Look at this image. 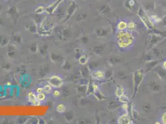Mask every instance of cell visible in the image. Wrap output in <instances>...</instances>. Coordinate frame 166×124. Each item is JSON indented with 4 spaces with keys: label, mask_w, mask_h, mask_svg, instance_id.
<instances>
[{
    "label": "cell",
    "mask_w": 166,
    "mask_h": 124,
    "mask_svg": "<svg viewBox=\"0 0 166 124\" xmlns=\"http://www.w3.org/2000/svg\"><path fill=\"white\" fill-rule=\"evenodd\" d=\"M56 110L58 113H64L66 110V106L62 103L58 104L56 106Z\"/></svg>",
    "instance_id": "e0dca14e"
},
{
    "label": "cell",
    "mask_w": 166,
    "mask_h": 124,
    "mask_svg": "<svg viewBox=\"0 0 166 124\" xmlns=\"http://www.w3.org/2000/svg\"><path fill=\"white\" fill-rule=\"evenodd\" d=\"M94 95L99 100H102L106 99V97L101 92L100 89H97V90L94 91Z\"/></svg>",
    "instance_id": "2e32d148"
},
{
    "label": "cell",
    "mask_w": 166,
    "mask_h": 124,
    "mask_svg": "<svg viewBox=\"0 0 166 124\" xmlns=\"http://www.w3.org/2000/svg\"><path fill=\"white\" fill-rule=\"evenodd\" d=\"M144 72L142 69L134 70V72H133V93L132 95V99H133L136 97V95L138 92L139 88H140L141 83L144 79Z\"/></svg>",
    "instance_id": "7a4b0ae2"
},
{
    "label": "cell",
    "mask_w": 166,
    "mask_h": 124,
    "mask_svg": "<svg viewBox=\"0 0 166 124\" xmlns=\"http://www.w3.org/2000/svg\"><path fill=\"white\" fill-rule=\"evenodd\" d=\"M137 25H138V24L135 22H134V21H130V22L127 23L126 30H128V31H130L131 32H134V31H135L137 29V28H138L137 27Z\"/></svg>",
    "instance_id": "4fadbf2b"
},
{
    "label": "cell",
    "mask_w": 166,
    "mask_h": 124,
    "mask_svg": "<svg viewBox=\"0 0 166 124\" xmlns=\"http://www.w3.org/2000/svg\"><path fill=\"white\" fill-rule=\"evenodd\" d=\"M127 23L128 22L125 21H123V20H121V21H119L118 22V24H117V26H116V29L117 30V31H123L126 30L127 28Z\"/></svg>",
    "instance_id": "9c48e42d"
},
{
    "label": "cell",
    "mask_w": 166,
    "mask_h": 124,
    "mask_svg": "<svg viewBox=\"0 0 166 124\" xmlns=\"http://www.w3.org/2000/svg\"><path fill=\"white\" fill-rule=\"evenodd\" d=\"M161 122L162 124H166V112L162 114V117H161Z\"/></svg>",
    "instance_id": "83f0119b"
},
{
    "label": "cell",
    "mask_w": 166,
    "mask_h": 124,
    "mask_svg": "<svg viewBox=\"0 0 166 124\" xmlns=\"http://www.w3.org/2000/svg\"><path fill=\"white\" fill-rule=\"evenodd\" d=\"M117 45L121 51H126L132 49L136 42L135 37L128 30L117 31L116 33Z\"/></svg>",
    "instance_id": "6da1fadb"
},
{
    "label": "cell",
    "mask_w": 166,
    "mask_h": 124,
    "mask_svg": "<svg viewBox=\"0 0 166 124\" xmlns=\"http://www.w3.org/2000/svg\"><path fill=\"white\" fill-rule=\"evenodd\" d=\"M52 93H53V98H55V99H58V98H60V96H61V95H62L61 91H60V90H58V89H55V90H53Z\"/></svg>",
    "instance_id": "cb8c5ba5"
},
{
    "label": "cell",
    "mask_w": 166,
    "mask_h": 124,
    "mask_svg": "<svg viewBox=\"0 0 166 124\" xmlns=\"http://www.w3.org/2000/svg\"><path fill=\"white\" fill-rule=\"evenodd\" d=\"M159 63H160V61H159V60L157 61V60H151V61H146V65L147 71L152 70V69L156 68V66L158 65Z\"/></svg>",
    "instance_id": "ba28073f"
},
{
    "label": "cell",
    "mask_w": 166,
    "mask_h": 124,
    "mask_svg": "<svg viewBox=\"0 0 166 124\" xmlns=\"http://www.w3.org/2000/svg\"><path fill=\"white\" fill-rule=\"evenodd\" d=\"M123 94H125V90L124 88L122 86L120 85V84H118L117 86V88H116L115 91V94L117 97H120V96L123 95Z\"/></svg>",
    "instance_id": "5bb4252c"
},
{
    "label": "cell",
    "mask_w": 166,
    "mask_h": 124,
    "mask_svg": "<svg viewBox=\"0 0 166 124\" xmlns=\"http://www.w3.org/2000/svg\"><path fill=\"white\" fill-rule=\"evenodd\" d=\"M117 122L119 124H130V122H131V120H130V117H129L128 114L127 112L126 113L123 114H121V116H119V117L118 118Z\"/></svg>",
    "instance_id": "52a82bcc"
},
{
    "label": "cell",
    "mask_w": 166,
    "mask_h": 124,
    "mask_svg": "<svg viewBox=\"0 0 166 124\" xmlns=\"http://www.w3.org/2000/svg\"><path fill=\"white\" fill-rule=\"evenodd\" d=\"M151 50H152V54L154 55V56L157 58H159V56H160V52H159V49H156V48H155V47H153L152 49H151Z\"/></svg>",
    "instance_id": "484cf974"
},
{
    "label": "cell",
    "mask_w": 166,
    "mask_h": 124,
    "mask_svg": "<svg viewBox=\"0 0 166 124\" xmlns=\"http://www.w3.org/2000/svg\"><path fill=\"white\" fill-rule=\"evenodd\" d=\"M122 109H123L125 112H127V110L128 109V103L123 104V105H122Z\"/></svg>",
    "instance_id": "f546056e"
},
{
    "label": "cell",
    "mask_w": 166,
    "mask_h": 124,
    "mask_svg": "<svg viewBox=\"0 0 166 124\" xmlns=\"http://www.w3.org/2000/svg\"><path fill=\"white\" fill-rule=\"evenodd\" d=\"M149 87L151 88V90L153 92H158V91H160V85L158 83L155 82V81H151L150 84H149Z\"/></svg>",
    "instance_id": "9a60e30c"
},
{
    "label": "cell",
    "mask_w": 166,
    "mask_h": 124,
    "mask_svg": "<svg viewBox=\"0 0 166 124\" xmlns=\"http://www.w3.org/2000/svg\"><path fill=\"white\" fill-rule=\"evenodd\" d=\"M48 83L50 84L54 89H58L62 87L64 84V81L62 77L59 75H53L48 78Z\"/></svg>",
    "instance_id": "3957f363"
},
{
    "label": "cell",
    "mask_w": 166,
    "mask_h": 124,
    "mask_svg": "<svg viewBox=\"0 0 166 124\" xmlns=\"http://www.w3.org/2000/svg\"><path fill=\"white\" fill-rule=\"evenodd\" d=\"M119 105H118L117 104L115 103V102H110V103L108 104V109L109 110H113L115 109H117L119 108Z\"/></svg>",
    "instance_id": "603a6c76"
},
{
    "label": "cell",
    "mask_w": 166,
    "mask_h": 124,
    "mask_svg": "<svg viewBox=\"0 0 166 124\" xmlns=\"http://www.w3.org/2000/svg\"><path fill=\"white\" fill-rule=\"evenodd\" d=\"M161 66H162V68L166 70V60H164L162 63H161Z\"/></svg>",
    "instance_id": "1f68e13d"
},
{
    "label": "cell",
    "mask_w": 166,
    "mask_h": 124,
    "mask_svg": "<svg viewBox=\"0 0 166 124\" xmlns=\"http://www.w3.org/2000/svg\"><path fill=\"white\" fill-rule=\"evenodd\" d=\"M43 92V87H39V88H38L36 90L37 94L41 93V92Z\"/></svg>",
    "instance_id": "4dcf8cb0"
},
{
    "label": "cell",
    "mask_w": 166,
    "mask_h": 124,
    "mask_svg": "<svg viewBox=\"0 0 166 124\" xmlns=\"http://www.w3.org/2000/svg\"><path fill=\"white\" fill-rule=\"evenodd\" d=\"M28 99L31 103L34 106H39L40 104V102L39 101L37 98V94H35L34 92H30L28 94Z\"/></svg>",
    "instance_id": "8992f818"
},
{
    "label": "cell",
    "mask_w": 166,
    "mask_h": 124,
    "mask_svg": "<svg viewBox=\"0 0 166 124\" xmlns=\"http://www.w3.org/2000/svg\"><path fill=\"white\" fill-rule=\"evenodd\" d=\"M162 38H163L162 37L157 35L156 33L151 34L150 36L149 37V40H148V43H148V46L149 47V49H152L158 42L162 41Z\"/></svg>",
    "instance_id": "277c9868"
},
{
    "label": "cell",
    "mask_w": 166,
    "mask_h": 124,
    "mask_svg": "<svg viewBox=\"0 0 166 124\" xmlns=\"http://www.w3.org/2000/svg\"><path fill=\"white\" fill-rule=\"evenodd\" d=\"M91 76L92 78L97 81L103 80L105 78V72L102 70L95 69L91 72Z\"/></svg>",
    "instance_id": "5b68a950"
},
{
    "label": "cell",
    "mask_w": 166,
    "mask_h": 124,
    "mask_svg": "<svg viewBox=\"0 0 166 124\" xmlns=\"http://www.w3.org/2000/svg\"><path fill=\"white\" fill-rule=\"evenodd\" d=\"M162 24H163V25H164V26H166V16L164 17L162 19Z\"/></svg>",
    "instance_id": "d6a6232c"
},
{
    "label": "cell",
    "mask_w": 166,
    "mask_h": 124,
    "mask_svg": "<svg viewBox=\"0 0 166 124\" xmlns=\"http://www.w3.org/2000/svg\"><path fill=\"white\" fill-rule=\"evenodd\" d=\"M121 59L119 57H110L107 60V63L110 65L113 66L117 64H119L121 62Z\"/></svg>",
    "instance_id": "8fae6325"
},
{
    "label": "cell",
    "mask_w": 166,
    "mask_h": 124,
    "mask_svg": "<svg viewBox=\"0 0 166 124\" xmlns=\"http://www.w3.org/2000/svg\"><path fill=\"white\" fill-rule=\"evenodd\" d=\"M119 101L123 104L128 103L129 101L128 96H127L125 94H123V95H121L120 97H119Z\"/></svg>",
    "instance_id": "ffe728a7"
},
{
    "label": "cell",
    "mask_w": 166,
    "mask_h": 124,
    "mask_svg": "<svg viewBox=\"0 0 166 124\" xmlns=\"http://www.w3.org/2000/svg\"><path fill=\"white\" fill-rule=\"evenodd\" d=\"M108 32H109L108 30L103 27L97 28L95 31V33L97 37H102L105 36L107 34Z\"/></svg>",
    "instance_id": "30bf717a"
},
{
    "label": "cell",
    "mask_w": 166,
    "mask_h": 124,
    "mask_svg": "<svg viewBox=\"0 0 166 124\" xmlns=\"http://www.w3.org/2000/svg\"><path fill=\"white\" fill-rule=\"evenodd\" d=\"M158 75H159V76L160 77V78H164L165 76H166V73H164V71H159V72H158Z\"/></svg>",
    "instance_id": "f1b7e54d"
},
{
    "label": "cell",
    "mask_w": 166,
    "mask_h": 124,
    "mask_svg": "<svg viewBox=\"0 0 166 124\" xmlns=\"http://www.w3.org/2000/svg\"><path fill=\"white\" fill-rule=\"evenodd\" d=\"M142 110L144 112H149L151 110V106L150 104L146 103L142 106Z\"/></svg>",
    "instance_id": "d4e9b609"
},
{
    "label": "cell",
    "mask_w": 166,
    "mask_h": 124,
    "mask_svg": "<svg viewBox=\"0 0 166 124\" xmlns=\"http://www.w3.org/2000/svg\"><path fill=\"white\" fill-rule=\"evenodd\" d=\"M37 98L38 100L40 102H43L46 99V94L44 92H41V93L37 94Z\"/></svg>",
    "instance_id": "7402d4cb"
},
{
    "label": "cell",
    "mask_w": 166,
    "mask_h": 124,
    "mask_svg": "<svg viewBox=\"0 0 166 124\" xmlns=\"http://www.w3.org/2000/svg\"><path fill=\"white\" fill-rule=\"evenodd\" d=\"M105 49V45H95L93 47V51L94 52L96 55L102 54L103 52L104 51Z\"/></svg>",
    "instance_id": "7c38bea8"
},
{
    "label": "cell",
    "mask_w": 166,
    "mask_h": 124,
    "mask_svg": "<svg viewBox=\"0 0 166 124\" xmlns=\"http://www.w3.org/2000/svg\"><path fill=\"white\" fill-rule=\"evenodd\" d=\"M89 57L87 55H82L79 58V63L81 65H85L87 63Z\"/></svg>",
    "instance_id": "d6986e66"
},
{
    "label": "cell",
    "mask_w": 166,
    "mask_h": 124,
    "mask_svg": "<svg viewBox=\"0 0 166 124\" xmlns=\"http://www.w3.org/2000/svg\"><path fill=\"white\" fill-rule=\"evenodd\" d=\"M44 11V7H42V6H40V7H38L35 10V13L37 14H41V13H43Z\"/></svg>",
    "instance_id": "4316f807"
},
{
    "label": "cell",
    "mask_w": 166,
    "mask_h": 124,
    "mask_svg": "<svg viewBox=\"0 0 166 124\" xmlns=\"http://www.w3.org/2000/svg\"><path fill=\"white\" fill-rule=\"evenodd\" d=\"M149 19L152 21L153 24H155V23L156 24H159V22L162 21V19H160L157 15H152L149 17Z\"/></svg>",
    "instance_id": "44dd1931"
},
{
    "label": "cell",
    "mask_w": 166,
    "mask_h": 124,
    "mask_svg": "<svg viewBox=\"0 0 166 124\" xmlns=\"http://www.w3.org/2000/svg\"><path fill=\"white\" fill-rule=\"evenodd\" d=\"M43 88V92H45V94H50L53 92V88L48 83L45 84Z\"/></svg>",
    "instance_id": "ac0fdd59"
}]
</instances>
